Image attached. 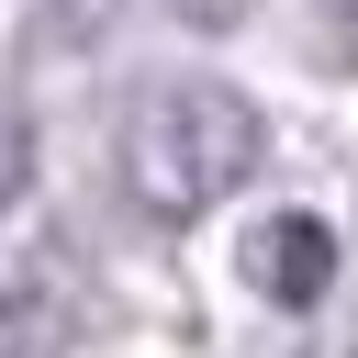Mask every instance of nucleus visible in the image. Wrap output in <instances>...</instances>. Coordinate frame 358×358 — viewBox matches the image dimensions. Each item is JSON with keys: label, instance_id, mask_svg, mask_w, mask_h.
<instances>
[{"label": "nucleus", "instance_id": "nucleus-1", "mask_svg": "<svg viewBox=\"0 0 358 358\" xmlns=\"http://www.w3.org/2000/svg\"><path fill=\"white\" fill-rule=\"evenodd\" d=\"M112 157H123V190H134L145 213L190 224V213H213L224 190L257 179L268 112H257L246 90H224V78H157V90H134Z\"/></svg>", "mask_w": 358, "mask_h": 358}, {"label": "nucleus", "instance_id": "nucleus-2", "mask_svg": "<svg viewBox=\"0 0 358 358\" xmlns=\"http://www.w3.org/2000/svg\"><path fill=\"white\" fill-rule=\"evenodd\" d=\"M235 268H246V291H257V302L313 313V302H324V280H336V235H324L313 213H257V224H246V246H235Z\"/></svg>", "mask_w": 358, "mask_h": 358}, {"label": "nucleus", "instance_id": "nucleus-3", "mask_svg": "<svg viewBox=\"0 0 358 358\" xmlns=\"http://www.w3.org/2000/svg\"><path fill=\"white\" fill-rule=\"evenodd\" d=\"M11 190H22V123L0 112V213H11Z\"/></svg>", "mask_w": 358, "mask_h": 358}, {"label": "nucleus", "instance_id": "nucleus-4", "mask_svg": "<svg viewBox=\"0 0 358 358\" xmlns=\"http://www.w3.org/2000/svg\"><path fill=\"white\" fill-rule=\"evenodd\" d=\"M336 22H358V0H336Z\"/></svg>", "mask_w": 358, "mask_h": 358}]
</instances>
